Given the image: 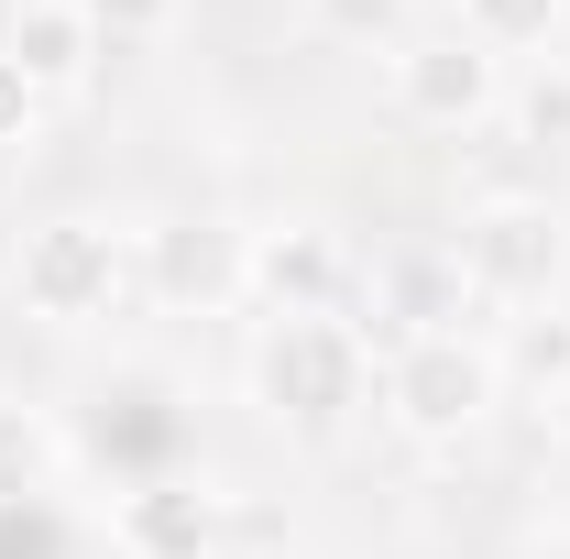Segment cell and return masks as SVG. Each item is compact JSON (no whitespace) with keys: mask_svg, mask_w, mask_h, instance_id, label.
Instances as JSON below:
<instances>
[{"mask_svg":"<svg viewBox=\"0 0 570 559\" xmlns=\"http://www.w3.org/2000/svg\"><path fill=\"white\" fill-rule=\"evenodd\" d=\"M352 242L330 231V219H285V231H253V296L275 307V318H318V307H352Z\"/></svg>","mask_w":570,"mask_h":559,"instance_id":"obj_7","label":"cell"},{"mask_svg":"<svg viewBox=\"0 0 570 559\" xmlns=\"http://www.w3.org/2000/svg\"><path fill=\"white\" fill-rule=\"evenodd\" d=\"M0 56L33 77V99H67V88H88V67H99V11H88V0H11Z\"/></svg>","mask_w":570,"mask_h":559,"instance_id":"obj_8","label":"cell"},{"mask_svg":"<svg viewBox=\"0 0 570 559\" xmlns=\"http://www.w3.org/2000/svg\"><path fill=\"white\" fill-rule=\"evenodd\" d=\"M560 428H570V373H560Z\"/></svg>","mask_w":570,"mask_h":559,"instance_id":"obj_18","label":"cell"},{"mask_svg":"<svg viewBox=\"0 0 570 559\" xmlns=\"http://www.w3.org/2000/svg\"><path fill=\"white\" fill-rule=\"evenodd\" d=\"M450 275H461V296H483V307H538V296L570 275V219H560V198H527V187L472 198L461 231H450Z\"/></svg>","mask_w":570,"mask_h":559,"instance_id":"obj_3","label":"cell"},{"mask_svg":"<svg viewBox=\"0 0 570 559\" xmlns=\"http://www.w3.org/2000/svg\"><path fill=\"white\" fill-rule=\"evenodd\" d=\"M132 285H142L132 231H110V219H45V231H22V264H11L22 318H45V330H99V318H121Z\"/></svg>","mask_w":570,"mask_h":559,"instance_id":"obj_4","label":"cell"},{"mask_svg":"<svg viewBox=\"0 0 570 559\" xmlns=\"http://www.w3.org/2000/svg\"><path fill=\"white\" fill-rule=\"evenodd\" d=\"M515 559H570V538H560V549H549V538H527V549H515Z\"/></svg>","mask_w":570,"mask_h":559,"instance_id":"obj_16","label":"cell"},{"mask_svg":"<svg viewBox=\"0 0 570 559\" xmlns=\"http://www.w3.org/2000/svg\"><path fill=\"white\" fill-rule=\"evenodd\" d=\"M362 395H373V341H362V318L318 307V318H264V330H253V406L275 428L330 439V428H352Z\"/></svg>","mask_w":570,"mask_h":559,"instance_id":"obj_1","label":"cell"},{"mask_svg":"<svg viewBox=\"0 0 570 559\" xmlns=\"http://www.w3.org/2000/svg\"><path fill=\"white\" fill-rule=\"evenodd\" d=\"M406 11H461V0H406Z\"/></svg>","mask_w":570,"mask_h":559,"instance_id":"obj_17","label":"cell"},{"mask_svg":"<svg viewBox=\"0 0 570 559\" xmlns=\"http://www.w3.org/2000/svg\"><path fill=\"white\" fill-rule=\"evenodd\" d=\"M504 110H515V133L538 143V154H570V67H538L504 88Z\"/></svg>","mask_w":570,"mask_h":559,"instance_id":"obj_12","label":"cell"},{"mask_svg":"<svg viewBox=\"0 0 570 559\" xmlns=\"http://www.w3.org/2000/svg\"><path fill=\"white\" fill-rule=\"evenodd\" d=\"M461 33L483 56H515V45H549L560 33V0H461Z\"/></svg>","mask_w":570,"mask_h":559,"instance_id":"obj_11","label":"cell"},{"mask_svg":"<svg viewBox=\"0 0 570 559\" xmlns=\"http://www.w3.org/2000/svg\"><path fill=\"white\" fill-rule=\"evenodd\" d=\"M110 559H121V549H110Z\"/></svg>","mask_w":570,"mask_h":559,"instance_id":"obj_19","label":"cell"},{"mask_svg":"<svg viewBox=\"0 0 570 559\" xmlns=\"http://www.w3.org/2000/svg\"><path fill=\"white\" fill-rule=\"evenodd\" d=\"M494 395H504V351L483 330H461V318L384 351V418L406 428V439H428V450L472 439V428L494 418Z\"/></svg>","mask_w":570,"mask_h":559,"instance_id":"obj_2","label":"cell"},{"mask_svg":"<svg viewBox=\"0 0 570 559\" xmlns=\"http://www.w3.org/2000/svg\"><path fill=\"white\" fill-rule=\"evenodd\" d=\"M33 121H45V99H33V77L0 56V154H22L33 143Z\"/></svg>","mask_w":570,"mask_h":559,"instance_id":"obj_13","label":"cell"},{"mask_svg":"<svg viewBox=\"0 0 570 559\" xmlns=\"http://www.w3.org/2000/svg\"><path fill=\"white\" fill-rule=\"evenodd\" d=\"M132 264L154 307H230V296H253V231H230L219 209H176L142 231Z\"/></svg>","mask_w":570,"mask_h":559,"instance_id":"obj_5","label":"cell"},{"mask_svg":"<svg viewBox=\"0 0 570 559\" xmlns=\"http://www.w3.org/2000/svg\"><path fill=\"white\" fill-rule=\"evenodd\" d=\"M395 110L417 133H472V121L504 110V56H483L461 22L450 33H417V45H395Z\"/></svg>","mask_w":570,"mask_h":559,"instance_id":"obj_6","label":"cell"},{"mask_svg":"<svg viewBox=\"0 0 570 559\" xmlns=\"http://www.w3.org/2000/svg\"><path fill=\"white\" fill-rule=\"evenodd\" d=\"M307 11H318L330 33H384V22H395L406 0H307Z\"/></svg>","mask_w":570,"mask_h":559,"instance_id":"obj_14","label":"cell"},{"mask_svg":"<svg viewBox=\"0 0 570 559\" xmlns=\"http://www.w3.org/2000/svg\"><path fill=\"white\" fill-rule=\"evenodd\" d=\"M219 549V493L198 472H154L121 493V559H209Z\"/></svg>","mask_w":570,"mask_h":559,"instance_id":"obj_9","label":"cell"},{"mask_svg":"<svg viewBox=\"0 0 570 559\" xmlns=\"http://www.w3.org/2000/svg\"><path fill=\"white\" fill-rule=\"evenodd\" d=\"M99 22H165V0H88Z\"/></svg>","mask_w":570,"mask_h":559,"instance_id":"obj_15","label":"cell"},{"mask_svg":"<svg viewBox=\"0 0 570 559\" xmlns=\"http://www.w3.org/2000/svg\"><path fill=\"white\" fill-rule=\"evenodd\" d=\"M56 472H67V428L45 406H22V395H0V504L56 493Z\"/></svg>","mask_w":570,"mask_h":559,"instance_id":"obj_10","label":"cell"}]
</instances>
